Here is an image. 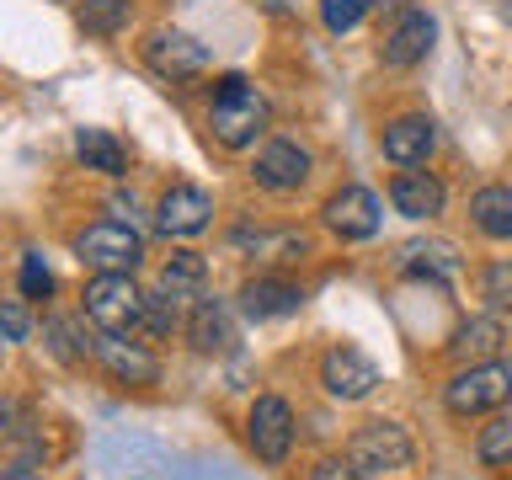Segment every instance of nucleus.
Listing matches in <instances>:
<instances>
[{"instance_id":"1","label":"nucleus","mask_w":512,"mask_h":480,"mask_svg":"<svg viewBox=\"0 0 512 480\" xmlns=\"http://www.w3.org/2000/svg\"><path fill=\"white\" fill-rule=\"evenodd\" d=\"M208 128H214L224 150H251L267 134V96L246 75H224L214 91V107H208Z\"/></svg>"},{"instance_id":"2","label":"nucleus","mask_w":512,"mask_h":480,"mask_svg":"<svg viewBox=\"0 0 512 480\" xmlns=\"http://www.w3.org/2000/svg\"><path fill=\"white\" fill-rule=\"evenodd\" d=\"M347 464L352 470H363L368 480H390V475H406L411 459H416V443L411 432L390 422V416H374V422H363L358 432L347 438Z\"/></svg>"},{"instance_id":"3","label":"nucleus","mask_w":512,"mask_h":480,"mask_svg":"<svg viewBox=\"0 0 512 480\" xmlns=\"http://www.w3.org/2000/svg\"><path fill=\"white\" fill-rule=\"evenodd\" d=\"M80 299H86V320L107 336H128L144 326V294H139L134 272H91Z\"/></svg>"},{"instance_id":"4","label":"nucleus","mask_w":512,"mask_h":480,"mask_svg":"<svg viewBox=\"0 0 512 480\" xmlns=\"http://www.w3.org/2000/svg\"><path fill=\"white\" fill-rule=\"evenodd\" d=\"M512 400V368L507 363H470L443 384L448 416H496Z\"/></svg>"},{"instance_id":"5","label":"nucleus","mask_w":512,"mask_h":480,"mask_svg":"<svg viewBox=\"0 0 512 480\" xmlns=\"http://www.w3.org/2000/svg\"><path fill=\"white\" fill-rule=\"evenodd\" d=\"M75 256L96 272H134L144 262V235L128 219H96L75 235Z\"/></svg>"},{"instance_id":"6","label":"nucleus","mask_w":512,"mask_h":480,"mask_svg":"<svg viewBox=\"0 0 512 480\" xmlns=\"http://www.w3.org/2000/svg\"><path fill=\"white\" fill-rule=\"evenodd\" d=\"M294 406L283 395H256V406L246 416V443L262 464H283L294 454Z\"/></svg>"},{"instance_id":"7","label":"nucleus","mask_w":512,"mask_h":480,"mask_svg":"<svg viewBox=\"0 0 512 480\" xmlns=\"http://www.w3.org/2000/svg\"><path fill=\"white\" fill-rule=\"evenodd\" d=\"M320 384H326L331 400H342V406H352V400H368L379 390V363L368 358V352L358 347H331L326 358H320Z\"/></svg>"},{"instance_id":"8","label":"nucleus","mask_w":512,"mask_h":480,"mask_svg":"<svg viewBox=\"0 0 512 480\" xmlns=\"http://www.w3.org/2000/svg\"><path fill=\"white\" fill-rule=\"evenodd\" d=\"M320 219H326V230L342 235V240H374L379 224H384V208H379V198L368 187L352 182L342 192H331L326 208H320Z\"/></svg>"},{"instance_id":"9","label":"nucleus","mask_w":512,"mask_h":480,"mask_svg":"<svg viewBox=\"0 0 512 480\" xmlns=\"http://www.w3.org/2000/svg\"><path fill=\"white\" fill-rule=\"evenodd\" d=\"M310 150H304L299 139H267L262 150H256V166H251V176H256V187L262 192H299L304 182H310Z\"/></svg>"},{"instance_id":"10","label":"nucleus","mask_w":512,"mask_h":480,"mask_svg":"<svg viewBox=\"0 0 512 480\" xmlns=\"http://www.w3.org/2000/svg\"><path fill=\"white\" fill-rule=\"evenodd\" d=\"M144 64L160 75V80H192L208 70V48L198 38H187V32L176 27H160L144 38Z\"/></svg>"},{"instance_id":"11","label":"nucleus","mask_w":512,"mask_h":480,"mask_svg":"<svg viewBox=\"0 0 512 480\" xmlns=\"http://www.w3.org/2000/svg\"><path fill=\"white\" fill-rule=\"evenodd\" d=\"M208 219H214V198H208L203 187H187V182L166 187V192H160V203H155V230L171 235V240L203 235Z\"/></svg>"},{"instance_id":"12","label":"nucleus","mask_w":512,"mask_h":480,"mask_svg":"<svg viewBox=\"0 0 512 480\" xmlns=\"http://www.w3.org/2000/svg\"><path fill=\"white\" fill-rule=\"evenodd\" d=\"M379 150L400 171H406V166H427V155L438 150V123H432L427 112H400V118L384 123Z\"/></svg>"},{"instance_id":"13","label":"nucleus","mask_w":512,"mask_h":480,"mask_svg":"<svg viewBox=\"0 0 512 480\" xmlns=\"http://www.w3.org/2000/svg\"><path fill=\"white\" fill-rule=\"evenodd\" d=\"M432 38H438V22H432L427 11H400L395 16V27L384 32V43H379V59L390 64V70H411V64H422L432 54Z\"/></svg>"},{"instance_id":"14","label":"nucleus","mask_w":512,"mask_h":480,"mask_svg":"<svg viewBox=\"0 0 512 480\" xmlns=\"http://www.w3.org/2000/svg\"><path fill=\"white\" fill-rule=\"evenodd\" d=\"M390 203H395V214H406L411 224H427L448 208V187L432 171L406 166V171H395V182H390Z\"/></svg>"},{"instance_id":"15","label":"nucleus","mask_w":512,"mask_h":480,"mask_svg":"<svg viewBox=\"0 0 512 480\" xmlns=\"http://www.w3.org/2000/svg\"><path fill=\"white\" fill-rule=\"evenodd\" d=\"M96 363L107 368L112 384H155L160 379V363L144 342H128V336H107L96 331Z\"/></svg>"},{"instance_id":"16","label":"nucleus","mask_w":512,"mask_h":480,"mask_svg":"<svg viewBox=\"0 0 512 480\" xmlns=\"http://www.w3.org/2000/svg\"><path fill=\"white\" fill-rule=\"evenodd\" d=\"M299 304H304V283H294L288 272H262V278H251L240 288L246 320H283V315H294Z\"/></svg>"},{"instance_id":"17","label":"nucleus","mask_w":512,"mask_h":480,"mask_svg":"<svg viewBox=\"0 0 512 480\" xmlns=\"http://www.w3.org/2000/svg\"><path fill=\"white\" fill-rule=\"evenodd\" d=\"M502 347H507V326H502V320H496V315H475V320H464V326L454 331L448 358H454L459 368L496 363V358H502Z\"/></svg>"},{"instance_id":"18","label":"nucleus","mask_w":512,"mask_h":480,"mask_svg":"<svg viewBox=\"0 0 512 480\" xmlns=\"http://www.w3.org/2000/svg\"><path fill=\"white\" fill-rule=\"evenodd\" d=\"M187 342L198 352H230L235 347V320L219 299H198L187 315Z\"/></svg>"},{"instance_id":"19","label":"nucleus","mask_w":512,"mask_h":480,"mask_svg":"<svg viewBox=\"0 0 512 480\" xmlns=\"http://www.w3.org/2000/svg\"><path fill=\"white\" fill-rule=\"evenodd\" d=\"M400 272H411V278H432V283H448L459 272V251L448 246V240H411V246H400Z\"/></svg>"},{"instance_id":"20","label":"nucleus","mask_w":512,"mask_h":480,"mask_svg":"<svg viewBox=\"0 0 512 480\" xmlns=\"http://www.w3.org/2000/svg\"><path fill=\"white\" fill-rule=\"evenodd\" d=\"M470 219H475L480 235L512 240V187H507V182H486V187L470 198Z\"/></svg>"},{"instance_id":"21","label":"nucleus","mask_w":512,"mask_h":480,"mask_svg":"<svg viewBox=\"0 0 512 480\" xmlns=\"http://www.w3.org/2000/svg\"><path fill=\"white\" fill-rule=\"evenodd\" d=\"M75 155L86 160V171H102V176H128V150L107 128H80L75 134Z\"/></svg>"},{"instance_id":"22","label":"nucleus","mask_w":512,"mask_h":480,"mask_svg":"<svg viewBox=\"0 0 512 480\" xmlns=\"http://www.w3.org/2000/svg\"><path fill=\"white\" fill-rule=\"evenodd\" d=\"M235 246L240 251H251L256 262H299L304 251H310V240H304L299 230H240L235 235Z\"/></svg>"},{"instance_id":"23","label":"nucleus","mask_w":512,"mask_h":480,"mask_svg":"<svg viewBox=\"0 0 512 480\" xmlns=\"http://www.w3.org/2000/svg\"><path fill=\"white\" fill-rule=\"evenodd\" d=\"M203 283H208V262L198 251H171V262L160 267V288H166V294H182L192 304L203 299Z\"/></svg>"},{"instance_id":"24","label":"nucleus","mask_w":512,"mask_h":480,"mask_svg":"<svg viewBox=\"0 0 512 480\" xmlns=\"http://www.w3.org/2000/svg\"><path fill=\"white\" fill-rule=\"evenodd\" d=\"M43 342H48V352H54L59 363H86V358H96V342L86 336V326L80 320H70V315H54L43 326Z\"/></svg>"},{"instance_id":"25","label":"nucleus","mask_w":512,"mask_h":480,"mask_svg":"<svg viewBox=\"0 0 512 480\" xmlns=\"http://www.w3.org/2000/svg\"><path fill=\"white\" fill-rule=\"evenodd\" d=\"M187 315H192V299H182V294H166V288L144 294V331H150V336L187 331Z\"/></svg>"},{"instance_id":"26","label":"nucleus","mask_w":512,"mask_h":480,"mask_svg":"<svg viewBox=\"0 0 512 480\" xmlns=\"http://www.w3.org/2000/svg\"><path fill=\"white\" fill-rule=\"evenodd\" d=\"M475 459L486 464V470H512V416L496 411L486 427L475 432Z\"/></svg>"},{"instance_id":"27","label":"nucleus","mask_w":512,"mask_h":480,"mask_svg":"<svg viewBox=\"0 0 512 480\" xmlns=\"http://www.w3.org/2000/svg\"><path fill=\"white\" fill-rule=\"evenodd\" d=\"M128 16H134L128 0H86V6H80V27H86L91 38H118L128 27Z\"/></svg>"},{"instance_id":"28","label":"nucleus","mask_w":512,"mask_h":480,"mask_svg":"<svg viewBox=\"0 0 512 480\" xmlns=\"http://www.w3.org/2000/svg\"><path fill=\"white\" fill-rule=\"evenodd\" d=\"M480 299H486L496 315L512 310V256H496V262L480 272Z\"/></svg>"},{"instance_id":"29","label":"nucleus","mask_w":512,"mask_h":480,"mask_svg":"<svg viewBox=\"0 0 512 480\" xmlns=\"http://www.w3.org/2000/svg\"><path fill=\"white\" fill-rule=\"evenodd\" d=\"M368 11H374V0H320V22H326V32H352Z\"/></svg>"},{"instance_id":"30","label":"nucleus","mask_w":512,"mask_h":480,"mask_svg":"<svg viewBox=\"0 0 512 480\" xmlns=\"http://www.w3.org/2000/svg\"><path fill=\"white\" fill-rule=\"evenodd\" d=\"M32 336V310L22 299H0V342H27Z\"/></svg>"},{"instance_id":"31","label":"nucleus","mask_w":512,"mask_h":480,"mask_svg":"<svg viewBox=\"0 0 512 480\" xmlns=\"http://www.w3.org/2000/svg\"><path fill=\"white\" fill-rule=\"evenodd\" d=\"M48 294H54V278H48L43 256L27 251L22 256V299H48Z\"/></svg>"},{"instance_id":"32","label":"nucleus","mask_w":512,"mask_h":480,"mask_svg":"<svg viewBox=\"0 0 512 480\" xmlns=\"http://www.w3.org/2000/svg\"><path fill=\"white\" fill-rule=\"evenodd\" d=\"M310 480H368V475H363V470H352L347 454H342V459H320L315 470H310Z\"/></svg>"},{"instance_id":"33","label":"nucleus","mask_w":512,"mask_h":480,"mask_svg":"<svg viewBox=\"0 0 512 480\" xmlns=\"http://www.w3.org/2000/svg\"><path fill=\"white\" fill-rule=\"evenodd\" d=\"M16 427H22V422H16V400H6V395H0V438H11Z\"/></svg>"},{"instance_id":"34","label":"nucleus","mask_w":512,"mask_h":480,"mask_svg":"<svg viewBox=\"0 0 512 480\" xmlns=\"http://www.w3.org/2000/svg\"><path fill=\"white\" fill-rule=\"evenodd\" d=\"M0 480H43L38 464H11V470H0Z\"/></svg>"},{"instance_id":"35","label":"nucleus","mask_w":512,"mask_h":480,"mask_svg":"<svg viewBox=\"0 0 512 480\" xmlns=\"http://www.w3.org/2000/svg\"><path fill=\"white\" fill-rule=\"evenodd\" d=\"M374 11H395L400 16V11H411V0H374Z\"/></svg>"}]
</instances>
